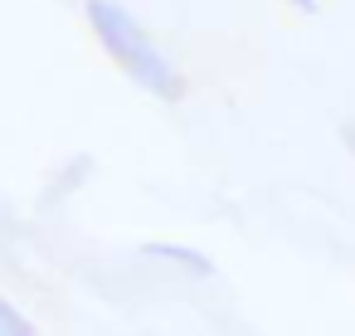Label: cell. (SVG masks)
<instances>
[{"instance_id": "7a4b0ae2", "label": "cell", "mask_w": 355, "mask_h": 336, "mask_svg": "<svg viewBox=\"0 0 355 336\" xmlns=\"http://www.w3.org/2000/svg\"><path fill=\"white\" fill-rule=\"evenodd\" d=\"M141 253H146V258H166V263H175V268H190V273H200V278L214 273V263H209L200 249H185V244H141Z\"/></svg>"}, {"instance_id": "5b68a950", "label": "cell", "mask_w": 355, "mask_h": 336, "mask_svg": "<svg viewBox=\"0 0 355 336\" xmlns=\"http://www.w3.org/2000/svg\"><path fill=\"white\" fill-rule=\"evenodd\" d=\"M287 6H297V10H316V0H287Z\"/></svg>"}, {"instance_id": "6da1fadb", "label": "cell", "mask_w": 355, "mask_h": 336, "mask_svg": "<svg viewBox=\"0 0 355 336\" xmlns=\"http://www.w3.org/2000/svg\"><path fill=\"white\" fill-rule=\"evenodd\" d=\"M83 15H88L93 40L103 44V54H107L137 88H146V93L161 98V103H180V98H185L180 69L151 44V35L137 25V15H132L127 6H117V0H88Z\"/></svg>"}, {"instance_id": "277c9868", "label": "cell", "mask_w": 355, "mask_h": 336, "mask_svg": "<svg viewBox=\"0 0 355 336\" xmlns=\"http://www.w3.org/2000/svg\"><path fill=\"white\" fill-rule=\"evenodd\" d=\"M340 142H345V151L355 156V122H345V127H340Z\"/></svg>"}, {"instance_id": "3957f363", "label": "cell", "mask_w": 355, "mask_h": 336, "mask_svg": "<svg viewBox=\"0 0 355 336\" xmlns=\"http://www.w3.org/2000/svg\"><path fill=\"white\" fill-rule=\"evenodd\" d=\"M0 336H40V331H35V321H30L10 297H0Z\"/></svg>"}]
</instances>
